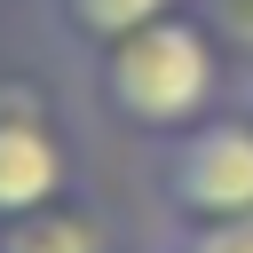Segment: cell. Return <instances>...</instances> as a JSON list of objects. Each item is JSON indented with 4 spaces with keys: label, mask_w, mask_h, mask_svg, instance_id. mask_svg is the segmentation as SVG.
<instances>
[{
    "label": "cell",
    "mask_w": 253,
    "mask_h": 253,
    "mask_svg": "<svg viewBox=\"0 0 253 253\" xmlns=\"http://www.w3.org/2000/svg\"><path fill=\"white\" fill-rule=\"evenodd\" d=\"M213 87H221V40L198 24V16H158L142 24L134 40L103 47V103L142 126V134H182L213 111Z\"/></svg>",
    "instance_id": "obj_1"
},
{
    "label": "cell",
    "mask_w": 253,
    "mask_h": 253,
    "mask_svg": "<svg viewBox=\"0 0 253 253\" xmlns=\"http://www.w3.org/2000/svg\"><path fill=\"white\" fill-rule=\"evenodd\" d=\"M166 206L190 229L253 213V119L206 111L198 126H182L174 150H166Z\"/></svg>",
    "instance_id": "obj_2"
},
{
    "label": "cell",
    "mask_w": 253,
    "mask_h": 253,
    "mask_svg": "<svg viewBox=\"0 0 253 253\" xmlns=\"http://www.w3.org/2000/svg\"><path fill=\"white\" fill-rule=\"evenodd\" d=\"M71 182V158L47 126V103L32 87H0V221L55 206Z\"/></svg>",
    "instance_id": "obj_3"
},
{
    "label": "cell",
    "mask_w": 253,
    "mask_h": 253,
    "mask_svg": "<svg viewBox=\"0 0 253 253\" xmlns=\"http://www.w3.org/2000/svg\"><path fill=\"white\" fill-rule=\"evenodd\" d=\"M0 253H111V229L87 213V206H40V213H16L0 221Z\"/></svg>",
    "instance_id": "obj_4"
},
{
    "label": "cell",
    "mask_w": 253,
    "mask_h": 253,
    "mask_svg": "<svg viewBox=\"0 0 253 253\" xmlns=\"http://www.w3.org/2000/svg\"><path fill=\"white\" fill-rule=\"evenodd\" d=\"M174 8H182V0H55L63 32L87 40V47H119V40H134L142 24L174 16Z\"/></svg>",
    "instance_id": "obj_5"
},
{
    "label": "cell",
    "mask_w": 253,
    "mask_h": 253,
    "mask_svg": "<svg viewBox=\"0 0 253 253\" xmlns=\"http://www.w3.org/2000/svg\"><path fill=\"white\" fill-rule=\"evenodd\" d=\"M166 253H253V213H237V221H198V229H182Z\"/></svg>",
    "instance_id": "obj_6"
}]
</instances>
